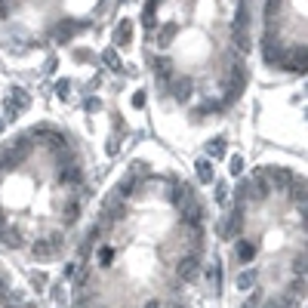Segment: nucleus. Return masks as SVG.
<instances>
[{"label": "nucleus", "mask_w": 308, "mask_h": 308, "mask_svg": "<svg viewBox=\"0 0 308 308\" xmlns=\"http://www.w3.org/2000/svg\"><path fill=\"white\" fill-rule=\"evenodd\" d=\"M56 253H62V234H49V238H40V241L31 244V256L37 262L56 259Z\"/></svg>", "instance_id": "nucleus-1"}, {"label": "nucleus", "mask_w": 308, "mask_h": 308, "mask_svg": "<svg viewBox=\"0 0 308 308\" xmlns=\"http://www.w3.org/2000/svg\"><path fill=\"white\" fill-rule=\"evenodd\" d=\"M265 179H268V185L271 188H278V191H287L290 182H293V173H290L287 167H265Z\"/></svg>", "instance_id": "nucleus-2"}, {"label": "nucleus", "mask_w": 308, "mask_h": 308, "mask_svg": "<svg viewBox=\"0 0 308 308\" xmlns=\"http://www.w3.org/2000/svg\"><path fill=\"white\" fill-rule=\"evenodd\" d=\"M176 275H179V281H194L197 275H201V259H197L194 253H188L185 259H179Z\"/></svg>", "instance_id": "nucleus-3"}, {"label": "nucleus", "mask_w": 308, "mask_h": 308, "mask_svg": "<svg viewBox=\"0 0 308 308\" xmlns=\"http://www.w3.org/2000/svg\"><path fill=\"white\" fill-rule=\"evenodd\" d=\"M191 93H194V80H191V77H176V80L170 83V96H173L179 105H185V102L191 99Z\"/></svg>", "instance_id": "nucleus-4"}, {"label": "nucleus", "mask_w": 308, "mask_h": 308, "mask_svg": "<svg viewBox=\"0 0 308 308\" xmlns=\"http://www.w3.org/2000/svg\"><path fill=\"white\" fill-rule=\"evenodd\" d=\"M80 28H86V25H80V22H74V19H62V22L56 25V31H52V37H56V43H68Z\"/></svg>", "instance_id": "nucleus-5"}, {"label": "nucleus", "mask_w": 308, "mask_h": 308, "mask_svg": "<svg viewBox=\"0 0 308 308\" xmlns=\"http://www.w3.org/2000/svg\"><path fill=\"white\" fill-rule=\"evenodd\" d=\"M182 219H185V225L188 228H204V207L201 204H185L182 207Z\"/></svg>", "instance_id": "nucleus-6"}, {"label": "nucleus", "mask_w": 308, "mask_h": 308, "mask_svg": "<svg viewBox=\"0 0 308 308\" xmlns=\"http://www.w3.org/2000/svg\"><path fill=\"white\" fill-rule=\"evenodd\" d=\"M133 43V22L130 19H120L117 22V28H114V46H130Z\"/></svg>", "instance_id": "nucleus-7"}, {"label": "nucleus", "mask_w": 308, "mask_h": 308, "mask_svg": "<svg viewBox=\"0 0 308 308\" xmlns=\"http://www.w3.org/2000/svg\"><path fill=\"white\" fill-rule=\"evenodd\" d=\"M22 160H25L22 151L9 148V145H6V148H0V170H15V167L22 164Z\"/></svg>", "instance_id": "nucleus-8"}, {"label": "nucleus", "mask_w": 308, "mask_h": 308, "mask_svg": "<svg viewBox=\"0 0 308 308\" xmlns=\"http://www.w3.org/2000/svg\"><path fill=\"white\" fill-rule=\"evenodd\" d=\"M151 62H154V74L164 80V83H170V80H173V59L157 56V59H151Z\"/></svg>", "instance_id": "nucleus-9"}, {"label": "nucleus", "mask_w": 308, "mask_h": 308, "mask_svg": "<svg viewBox=\"0 0 308 308\" xmlns=\"http://www.w3.org/2000/svg\"><path fill=\"white\" fill-rule=\"evenodd\" d=\"M59 182H62V185H80V182H83V170L74 167V164H71V167H62Z\"/></svg>", "instance_id": "nucleus-10"}, {"label": "nucleus", "mask_w": 308, "mask_h": 308, "mask_svg": "<svg viewBox=\"0 0 308 308\" xmlns=\"http://www.w3.org/2000/svg\"><path fill=\"white\" fill-rule=\"evenodd\" d=\"M154 31H157V37H154V43H157L160 49H164V46H170V40H173L176 34H179V25H157Z\"/></svg>", "instance_id": "nucleus-11"}, {"label": "nucleus", "mask_w": 308, "mask_h": 308, "mask_svg": "<svg viewBox=\"0 0 308 308\" xmlns=\"http://www.w3.org/2000/svg\"><path fill=\"white\" fill-rule=\"evenodd\" d=\"M287 191H290V197H293V204L302 210V207H305V179H293Z\"/></svg>", "instance_id": "nucleus-12"}, {"label": "nucleus", "mask_w": 308, "mask_h": 308, "mask_svg": "<svg viewBox=\"0 0 308 308\" xmlns=\"http://www.w3.org/2000/svg\"><path fill=\"white\" fill-rule=\"evenodd\" d=\"M6 102H12L15 108H19V111H22V108H28V93H25V89L22 86H9V93H6Z\"/></svg>", "instance_id": "nucleus-13"}, {"label": "nucleus", "mask_w": 308, "mask_h": 308, "mask_svg": "<svg viewBox=\"0 0 308 308\" xmlns=\"http://www.w3.org/2000/svg\"><path fill=\"white\" fill-rule=\"evenodd\" d=\"M0 241L9 250H15V247H22V231L19 228H0Z\"/></svg>", "instance_id": "nucleus-14"}, {"label": "nucleus", "mask_w": 308, "mask_h": 308, "mask_svg": "<svg viewBox=\"0 0 308 308\" xmlns=\"http://www.w3.org/2000/svg\"><path fill=\"white\" fill-rule=\"evenodd\" d=\"M256 281H259L256 268H247V271L238 275V290H256Z\"/></svg>", "instance_id": "nucleus-15"}, {"label": "nucleus", "mask_w": 308, "mask_h": 308, "mask_svg": "<svg viewBox=\"0 0 308 308\" xmlns=\"http://www.w3.org/2000/svg\"><path fill=\"white\" fill-rule=\"evenodd\" d=\"M241 225H244V216H241V213H234V216H231V222H225V225H222V238H238V234H241Z\"/></svg>", "instance_id": "nucleus-16"}, {"label": "nucleus", "mask_w": 308, "mask_h": 308, "mask_svg": "<svg viewBox=\"0 0 308 308\" xmlns=\"http://www.w3.org/2000/svg\"><path fill=\"white\" fill-rule=\"evenodd\" d=\"M194 173H197V179H201V182L204 185H210L213 182V164H210V160H197V164H194Z\"/></svg>", "instance_id": "nucleus-17"}, {"label": "nucleus", "mask_w": 308, "mask_h": 308, "mask_svg": "<svg viewBox=\"0 0 308 308\" xmlns=\"http://www.w3.org/2000/svg\"><path fill=\"white\" fill-rule=\"evenodd\" d=\"M247 25H250V9L241 3L238 6V12H234V22H231V31H247Z\"/></svg>", "instance_id": "nucleus-18"}, {"label": "nucleus", "mask_w": 308, "mask_h": 308, "mask_svg": "<svg viewBox=\"0 0 308 308\" xmlns=\"http://www.w3.org/2000/svg\"><path fill=\"white\" fill-rule=\"evenodd\" d=\"M170 201H173L176 207H185V204H191V188H188V185H179V188H173Z\"/></svg>", "instance_id": "nucleus-19"}, {"label": "nucleus", "mask_w": 308, "mask_h": 308, "mask_svg": "<svg viewBox=\"0 0 308 308\" xmlns=\"http://www.w3.org/2000/svg\"><path fill=\"white\" fill-rule=\"evenodd\" d=\"M231 34H234V49H238V56H244V52H250V49H253L250 34H247V31H231Z\"/></svg>", "instance_id": "nucleus-20"}, {"label": "nucleus", "mask_w": 308, "mask_h": 308, "mask_svg": "<svg viewBox=\"0 0 308 308\" xmlns=\"http://www.w3.org/2000/svg\"><path fill=\"white\" fill-rule=\"evenodd\" d=\"M238 259L241 262H253V259H256V247L247 244V241H238Z\"/></svg>", "instance_id": "nucleus-21"}, {"label": "nucleus", "mask_w": 308, "mask_h": 308, "mask_svg": "<svg viewBox=\"0 0 308 308\" xmlns=\"http://www.w3.org/2000/svg\"><path fill=\"white\" fill-rule=\"evenodd\" d=\"M102 62L111 68V71H123V65H120V56H117V49H105L102 52Z\"/></svg>", "instance_id": "nucleus-22"}, {"label": "nucleus", "mask_w": 308, "mask_h": 308, "mask_svg": "<svg viewBox=\"0 0 308 308\" xmlns=\"http://www.w3.org/2000/svg\"><path fill=\"white\" fill-rule=\"evenodd\" d=\"M105 213H108V219H111V222H117V219H123L126 207H123V204H117V201H108V204H105Z\"/></svg>", "instance_id": "nucleus-23"}, {"label": "nucleus", "mask_w": 308, "mask_h": 308, "mask_svg": "<svg viewBox=\"0 0 308 308\" xmlns=\"http://www.w3.org/2000/svg\"><path fill=\"white\" fill-rule=\"evenodd\" d=\"M0 305H3V308H22L25 302H22L19 293H9V290H6V293H0Z\"/></svg>", "instance_id": "nucleus-24"}, {"label": "nucleus", "mask_w": 308, "mask_h": 308, "mask_svg": "<svg viewBox=\"0 0 308 308\" xmlns=\"http://www.w3.org/2000/svg\"><path fill=\"white\" fill-rule=\"evenodd\" d=\"M46 139H49V142H46V148H49L52 154H56V151H65V145H68V142H65V136H62V133H49Z\"/></svg>", "instance_id": "nucleus-25"}, {"label": "nucleus", "mask_w": 308, "mask_h": 308, "mask_svg": "<svg viewBox=\"0 0 308 308\" xmlns=\"http://www.w3.org/2000/svg\"><path fill=\"white\" fill-rule=\"evenodd\" d=\"M142 25L148 28V31H154V28H157V9L145 6V12H142Z\"/></svg>", "instance_id": "nucleus-26"}, {"label": "nucleus", "mask_w": 308, "mask_h": 308, "mask_svg": "<svg viewBox=\"0 0 308 308\" xmlns=\"http://www.w3.org/2000/svg\"><path fill=\"white\" fill-rule=\"evenodd\" d=\"M111 262H114V247H99V265L108 268Z\"/></svg>", "instance_id": "nucleus-27"}, {"label": "nucleus", "mask_w": 308, "mask_h": 308, "mask_svg": "<svg viewBox=\"0 0 308 308\" xmlns=\"http://www.w3.org/2000/svg\"><path fill=\"white\" fill-rule=\"evenodd\" d=\"M77 216H80V204L77 201H71L68 207H65V222L71 225V222H77Z\"/></svg>", "instance_id": "nucleus-28"}, {"label": "nucleus", "mask_w": 308, "mask_h": 308, "mask_svg": "<svg viewBox=\"0 0 308 308\" xmlns=\"http://www.w3.org/2000/svg\"><path fill=\"white\" fill-rule=\"evenodd\" d=\"M86 284H89V268L80 265V271H74V287L80 290V287H86Z\"/></svg>", "instance_id": "nucleus-29"}, {"label": "nucleus", "mask_w": 308, "mask_h": 308, "mask_svg": "<svg viewBox=\"0 0 308 308\" xmlns=\"http://www.w3.org/2000/svg\"><path fill=\"white\" fill-rule=\"evenodd\" d=\"M228 173H231V176H241V173H244V157H241V154H234V157H231Z\"/></svg>", "instance_id": "nucleus-30"}, {"label": "nucleus", "mask_w": 308, "mask_h": 308, "mask_svg": "<svg viewBox=\"0 0 308 308\" xmlns=\"http://www.w3.org/2000/svg\"><path fill=\"white\" fill-rule=\"evenodd\" d=\"M210 154H213V157H222V154H225V139H213V142H210Z\"/></svg>", "instance_id": "nucleus-31"}, {"label": "nucleus", "mask_w": 308, "mask_h": 308, "mask_svg": "<svg viewBox=\"0 0 308 308\" xmlns=\"http://www.w3.org/2000/svg\"><path fill=\"white\" fill-rule=\"evenodd\" d=\"M133 188H136V182H133V179H130V176H126V179H123V182L117 185V197H126V194H130Z\"/></svg>", "instance_id": "nucleus-32"}, {"label": "nucleus", "mask_w": 308, "mask_h": 308, "mask_svg": "<svg viewBox=\"0 0 308 308\" xmlns=\"http://www.w3.org/2000/svg\"><path fill=\"white\" fill-rule=\"evenodd\" d=\"M293 275H296V278H305V253L293 259Z\"/></svg>", "instance_id": "nucleus-33"}, {"label": "nucleus", "mask_w": 308, "mask_h": 308, "mask_svg": "<svg viewBox=\"0 0 308 308\" xmlns=\"http://www.w3.org/2000/svg\"><path fill=\"white\" fill-rule=\"evenodd\" d=\"M49 296H52V305H65V290L62 287H52Z\"/></svg>", "instance_id": "nucleus-34"}, {"label": "nucleus", "mask_w": 308, "mask_h": 308, "mask_svg": "<svg viewBox=\"0 0 308 308\" xmlns=\"http://www.w3.org/2000/svg\"><path fill=\"white\" fill-rule=\"evenodd\" d=\"M3 114H6V120H15V114H19V108H15L12 102H6V99H3Z\"/></svg>", "instance_id": "nucleus-35"}, {"label": "nucleus", "mask_w": 308, "mask_h": 308, "mask_svg": "<svg viewBox=\"0 0 308 308\" xmlns=\"http://www.w3.org/2000/svg\"><path fill=\"white\" fill-rule=\"evenodd\" d=\"M52 130H49V126H34V130H31V139H46Z\"/></svg>", "instance_id": "nucleus-36"}, {"label": "nucleus", "mask_w": 308, "mask_h": 308, "mask_svg": "<svg viewBox=\"0 0 308 308\" xmlns=\"http://www.w3.org/2000/svg\"><path fill=\"white\" fill-rule=\"evenodd\" d=\"M68 89H71V83H68V80H59V83H56V93H59V99H68Z\"/></svg>", "instance_id": "nucleus-37"}, {"label": "nucleus", "mask_w": 308, "mask_h": 308, "mask_svg": "<svg viewBox=\"0 0 308 308\" xmlns=\"http://www.w3.org/2000/svg\"><path fill=\"white\" fill-rule=\"evenodd\" d=\"M31 284H34V287H46V275H43V271H34V275H31Z\"/></svg>", "instance_id": "nucleus-38"}, {"label": "nucleus", "mask_w": 308, "mask_h": 308, "mask_svg": "<svg viewBox=\"0 0 308 308\" xmlns=\"http://www.w3.org/2000/svg\"><path fill=\"white\" fill-rule=\"evenodd\" d=\"M278 6H281L278 0H268V3H265V15H268V22L275 19V9H278Z\"/></svg>", "instance_id": "nucleus-39"}, {"label": "nucleus", "mask_w": 308, "mask_h": 308, "mask_svg": "<svg viewBox=\"0 0 308 308\" xmlns=\"http://www.w3.org/2000/svg\"><path fill=\"white\" fill-rule=\"evenodd\" d=\"M225 191H228V185H219V188H216V201H219L222 207H225V201H228V194H225Z\"/></svg>", "instance_id": "nucleus-40"}, {"label": "nucleus", "mask_w": 308, "mask_h": 308, "mask_svg": "<svg viewBox=\"0 0 308 308\" xmlns=\"http://www.w3.org/2000/svg\"><path fill=\"white\" fill-rule=\"evenodd\" d=\"M133 108H145V93H142V89L133 96Z\"/></svg>", "instance_id": "nucleus-41"}, {"label": "nucleus", "mask_w": 308, "mask_h": 308, "mask_svg": "<svg viewBox=\"0 0 308 308\" xmlns=\"http://www.w3.org/2000/svg\"><path fill=\"white\" fill-rule=\"evenodd\" d=\"M278 308H299V299L290 296V299H284V305H278Z\"/></svg>", "instance_id": "nucleus-42"}, {"label": "nucleus", "mask_w": 308, "mask_h": 308, "mask_svg": "<svg viewBox=\"0 0 308 308\" xmlns=\"http://www.w3.org/2000/svg\"><path fill=\"white\" fill-rule=\"evenodd\" d=\"M99 108H102L99 99H86V111H99Z\"/></svg>", "instance_id": "nucleus-43"}, {"label": "nucleus", "mask_w": 308, "mask_h": 308, "mask_svg": "<svg viewBox=\"0 0 308 308\" xmlns=\"http://www.w3.org/2000/svg\"><path fill=\"white\" fill-rule=\"evenodd\" d=\"M74 59H77V62H89V59H93V56H89L86 49H77V52H74Z\"/></svg>", "instance_id": "nucleus-44"}, {"label": "nucleus", "mask_w": 308, "mask_h": 308, "mask_svg": "<svg viewBox=\"0 0 308 308\" xmlns=\"http://www.w3.org/2000/svg\"><path fill=\"white\" fill-rule=\"evenodd\" d=\"M145 308H164V302H160V299H148V302H145Z\"/></svg>", "instance_id": "nucleus-45"}, {"label": "nucleus", "mask_w": 308, "mask_h": 308, "mask_svg": "<svg viewBox=\"0 0 308 308\" xmlns=\"http://www.w3.org/2000/svg\"><path fill=\"white\" fill-rule=\"evenodd\" d=\"M0 15H3V19L9 15V3H6V0H0Z\"/></svg>", "instance_id": "nucleus-46"}, {"label": "nucleus", "mask_w": 308, "mask_h": 308, "mask_svg": "<svg viewBox=\"0 0 308 308\" xmlns=\"http://www.w3.org/2000/svg\"><path fill=\"white\" fill-rule=\"evenodd\" d=\"M160 3H164V0H148V6H151V9H157Z\"/></svg>", "instance_id": "nucleus-47"}, {"label": "nucleus", "mask_w": 308, "mask_h": 308, "mask_svg": "<svg viewBox=\"0 0 308 308\" xmlns=\"http://www.w3.org/2000/svg\"><path fill=\"white\" fill-rule=\"evenodd\" d=\"M265 308H278V302H268V305H265Z\"/></svg>", "instance_id": "nucleus-48"}, {"label": "nucleus", "mask_w": 308, "mask_h": 308, "mask_svg": "<svg viewBox=\"0 0 308 308\" xmlns=\"http://www.w3.org/2000/svg\"><path fill=\"white\" fill-rule=\"evenodd\" d=\"M77 308H93V305H77Z\"/></svg>", "instance_id": "nucleus-49"}, {"label": "nucleus", "mask_w": 308, "mask_h": 308, "mask_svg": "<svg viewBox=\"0 0 308 308\" xmlns=\"http://www.w3.org/2000/svg\"><path fill=\"white\" fill-rule=\"evenodd\" d=\"M0 225H3V213H0Z\"/></svg>", "instance_id": "nucleus-50"}, {"label": "nucleus", "mask_w": 308, "mask_h": 308, "mask_svg": "<svg viewBox=\"0 0 308 308\" xmlns=\"http://www.w3.org/2000/svg\"><path fill=\"white\" fill-rule=\"evenodd\" d=\"M0 130H3V120H0Z\"/></svg>", "instance_id": "nucleus-51"}]
</instances>
